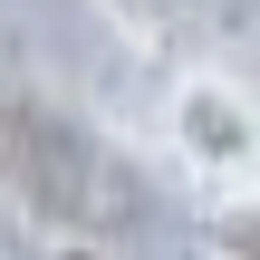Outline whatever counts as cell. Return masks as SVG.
<instances>
[{
    "label": "cell",
    "instance_id": "cell-1",
    "mask_svg": "<svg viewBox=\"0 0 260 260\" xmlns=\"http://www.w3.org/2000/svg\"><path fill=\"white\" fill-rule=\"evenodd\" d=\"M0 193L39 241H87L125 251L154 232V174L68 96L10 87L0 96Z\"/></svg>",
    "mask_w": 260,
    "mask_h": 260
},
{
    "label": "cell",
    "instance_id": "cell-2",
    "mask_svg": "<svg viewBox=\"0 0 260 260\" xmlns=\"http://www.w3.org/2000/svg\"><path fill=\"white\" fill-rule=\"evenodd\" d=\"M174 164H183L203 193H222V203L260 193V96L241 77L193 68V77L174 87Z\"/></svg>",
    "mask_w": 260,
    "mask_h": 260
},
{
    "label": "cell",
    "instance_id": "cell-3",
    "mask_svg": "<svg viewBox=\"0 0 260 260\" xmlns=\"http://www.w3.org/2000/svg\"><path fill=\"white\" fill-rule=\"evenodd\" d=\"M203 241H212V251H260V193H241V203H222V212L203 222Z\"/></svg>",
    "mask_w": 260,
    "mask_h": 260
},
{
    "label": "cell",
    "instance_id": "cell-4",
    "mask_svg": "<svg viewBox=\"0 0 260 260\" xmlns=\"http://www.w3.org/2000/svg\"><path fill=\"white\" fill-rule=\"evenodd\" d=\"M0 203H10V193H0Z\"/></svg>",
    "mask_w": 260,
    "mask_h": 260
}]
</instances>
